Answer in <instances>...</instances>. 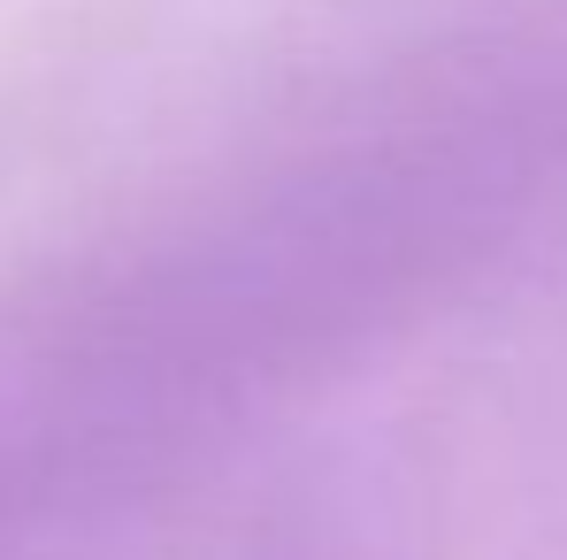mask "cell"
Masks as SVG:
<instances>
[{
    "label": "cell",
    "instance_id": "obj_2",
    "mask_svg": "<svg viewBox=\"0 0 567 560\" xmlns=\"http://www.w3.org/2000/svg\"><path fill=\"white\" fill-rule=\"evenodd\" d=\"M277 560H346V553H277Z\"/></svg>",
    "mask_w": 567,
    "mask_h": 560
},
{
    "label": "cell",
    "instance_id": "obj_1",
    "mask_svg": "<svg viewBox=\"0 0 567 560\" xmlns=\"http://www.w3.org/2000/svg\"><path fill=\"white\" fill-rule=\"evenodd\" d=\"M491 177L453 115L330 123L0 292V560H78L414 307Z\"/></svg>",
    "mask_w": 567,
    "mask_h": 560
}]
</instances>
